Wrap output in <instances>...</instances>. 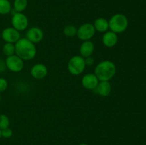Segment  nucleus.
Wrapping results in <instances>:
<instances>
[{"label": "nucleus", "mask_w": 146, "mask_h": 145, "mask_svg": "<svg viewBox=\"0 0 146 145\" xmlns=\"http://www.w3.org/2000/svg\"><path fill=\"white\" fill-rule=\"evenodd\" d=\"M15 54L23 61L33 59L36 55V48L34 44L27 38H21L15 43Z\"/></svg>", "instance_id": "nucleus-1"}, {"label": "nucleus", "mask_w": 146, "mask_h": 145, "mask_svg": "<svg viewBox=\"0 0 146 145\" xmlns=\"http://www.w3.org/2000/svg\"><path fill=\"white\" fill-rule=\"evenodd\" d=\"M116 73V66L113 61L106 60L97 64L94 74L99 81H109Z\"/></svg>", "instance_id": "nucleus-2"}, {"label": "nucleus", "mask_w": 146, "mask_h": 145, "mask_svg": "<svg viewBox=\"0 0 146 145\" xmlns=\"http://www.w3.org/2000/svg\"><path fill=\"white\" fill-rule=\"evenodd\" d=\"M108 26L111 31L117 34H121L128 28V18L123 14H115L108 21Z\"/></svg>", "instance_id": "nucleus-3"}, {"label": "nucleus", "mask_w": 146, "mask_h": 145, "mask_svg": "<svg viewBox=\"0 0 146 145\" xmlns=\"http://www.w3.org/2000/svg\"><path fill=\"white\" fill-rule=\"evenodd\" d=\"M85 68V59L81 55L73 56L68 63V71L74 75H78L82 73Z\"/></svg>", "instance_id": "nucleus-4"}, {"label": "nucleus", "mask_w": 146, "mask_h": 145, "mask_svg": "<svg viewBox=\"0 0 146 145\" xmlns=\"http://www.w3.org/2000/svg\"><path fill=\"white\" fill-rule=\"evenodd\" d=\"M11 25L17 31H24L28 27V18L22 12H15L11 17Z\"/></svg>", "instance_id": "nucleus-5"}, {"label": "nucleus", "mask_w": 146, "mask_h": 145, "mask_svg": "<svg viewBox=\"0 0 146 145\" xmlns=\"http://www.w3.org/2000/svg\"><path fill=\"white\" fill-rule=\"evenodd\" d=\"M96 34V30L94 25L89 23L84 24L77 28L76 36L80 40L83 41H88L94 37Z\"/></svg>", "instance_id": "nucleus-6"}, {"label": "nucleus", "mask_w": 146, "mask_h": 145, "mask_svg": "<svg viewBox=\"0 0 146 145\" xmlns=\"http://www.w3.org/2000/svg\"><path fill=\"white\" fill-rule=\"evenodd\" d=\"M5 63L7 69L14 72H18L22 71L24 65L23 60L16 54L7 57Z\"/></svg>", "instance_id": "nucleus-7"}, {"label": "nucleus", "mask_w": 146, "mask_h": 145, "mask_svg": "<svg viewBox=\"0 0 146 145\" xmlns=\"http://www.w3.org/2000/svg\"><path fill=\"white\" fill-rule=\"evenodd\" d=\"M1 38L6 43L15 44L21 38L19 31L13 27H7L1 32Z\"/></svg>", "instance_id": "nucleus-8"}, {"label": "nucleus", "mask_w": 146, "mask_h": 145, "mask_svg": "<svg viewBox=\"0 0 146 145\" xmlns=\"http://www.w3.org/2000/svg\"><path fill=\"white\" fill-rule=\"evenodd\" d=\"M44 31L40 28L36 26L31 27L27 30L26 33V38L32 42L33 44H36L41 41L44 38Z\"/></svg>", "instance_id": "nucleus-9"}, {"label": "nucleus", "mask_w": 146, "mask_h": 145, "mask_svg": "<svg viewBox=\"0 0 146 145\" xmlns=\"http://www.w3.org/2000/svg\"><path fill=\"white\" fill-rule=\"evenodd\" d=\"M31 76L36 80L44 79L48 74V68L44 64H35L30 71Z\"/></svg>", "instance_id": "nucleus-10"}, {"label": "nucleus", "mask_w": 146, "mask_h": 145, "mask_svg": "<svg viewBox=\"0 0 146 145\" xmlns=\"http://www.w3.org/2000/svg\"><path fill=\"white\" fill-rule=\"evenodd\" d=\"M99 80L95 74L88 73L84 75L81 80V85L86 90H94L98 85Z\"/></svg>", "instance_id": "nucleus-11"}, {"label": "nucleus", "mask_w": 146, "mask_h": 145, "mask_svg": "<svg viewBox=\"0 0 146 145\" xmlns=\"http://www.w3.org/2000/svg\"><path fill=\"white\" fill-rule=\"evenodd\" d=\"M118 41V37L117 34L113 31H107L104 33L102 37V43L105 46L108 48H112L117 44Z\"/></svg>", "instance_id": "nucleus-12"}, {"label": "nucleus", "mask_w": 146, "mask_h": 145, "mask_svg": "<svg viewBox=\"0 0 146 145\" xmlns=\"http://www.w3.org/2000/svg\"><path fill=\"white\" fill-rule=\"evenodd\" d=\"M111 90L112 87L109 81H100L94 90L100 96L107 97L111 94Z\"/></svg>", "instance_id": "nucleus-13"}, {"label": "nucleus", "mask_w": 146, "mask_h": 145, "mask_svg": "<svg viewBox=\"0 0 146 145\" xmlns=\"http://www.w3.org/2000/svg\"><path fill=\"white\" fill-rule=\"evenodd\" d=\"M80 54L83 58L91 56L94 51V44L91 41H85L81 44L80 46Z\"/></svg>", "instance_id": "nucleus-14"}, {"label": "nucleus", "mask_w": 146, "mask_h": 145, "mask_svg": "<svg viewBox=\"0 0 146 145\" xmlns=\"http://www.w3.org/2000/svg\"><path fill=\"white\" fill-rule=\"evenodd\" d=\"M94 26L96 31L101 33H105L109 28L108 26V21H107L104 18H98L94 21Z\"/></svg>", "instance_id": "nucleus-15"}, {"label": "nucleus", "mask_w": 146, "mask_h": 145, "mask_svg": "<svg viewBox=\"0 0 146 145\" xmlns=\"http://www.w3.org/2000/svg\"><path fill=\"white\" fill-rule=\"evenodd\" d=\"M28 5L27 0H14L13 7L15 12H23Z\"/></svg>", "instance_id": "nucleus-16"}, {"label": "nucleus", "mask_w": 146, "mask_h": 145, "mask_svg": "<svg viewBox=\"0 0 146 145\" xmlns=\"http://www.w3.org/2000/svg\"><path fill=\"white\" fill-rule=\"evenodd\" d=\"M11 11V4L9 0H0V14L6 15Z\"/></svg>", "instance_id": "nucleus-17"}, {"label": "nucleus", "mask_w": 146, "mask_h": 145, "mask_svg": "<svg viewBox=\"0 0 146 145\" xmlns=\"http://www.w3.org/2000/svg\"><path fill=\"white\" fill-rule=\"evenodd\" d=\"M2 52L7 57L15 54V45L11 43H6L2 47Z\"/></svg>", "instance_id": "nucleus-18"}, {"label": "nucleus", "mask_w": 146, "mask_h": 145, "mask_svg": "<svg viewBox=\"0 0 146 145\" xmlns=\"http://www.w3.org/2000/svg\"><path fill=\"white\" fill-rule=\"evenodd\" d=\"M64 35L68 37H73L76 36L77 28L74 25H68L64 28Z\"/></svg>", "instance_id": "nucleus-19"}, {"label": "nucleus", "mask_w": 146, "mask_h": 145, "mask_svg": "<svg viewBox=\"0 0 146 145\" xmlns=\"http://www.w3.org/2000/svg\"><path fill=\"white\" fill-rule=\"evenodd\" d=\"M10 125V120L8 116L6 115L1 114L0 115V129H4L8 128Z\"/></svg>", "instance_id": "nucleus-20"}, {"label": "nucleus", "mask_w": 146, "mask_h": 145, "mask_svg": "<svg viewBox=\"0 0 146 145\" xmlns=\"http://www.w3.org/2000/svg\"><path fill=\"white\" fill-rule=\"evenodd\" d=\"M13 134V132L9 127L6 128V129H1V137L6 138V139H8L10 138Z\"/></svg>", "instance_id": "nucleus-21"}, {"label": "nucleus", "mask_w": 146, "mask_h": 145, "mask_svg": "<svg viewBox=\"0 0 146 145\" xmlns=\"http://www.w3.org/2000/svg\"><path fill=\"white\" fill-rule=\"evenodd\" d=\"M8 87V82L6 79L0 78V92H4Z\"/></svg>", "instance_id": "nucleus-22"}, {"label": "nucleus", "mask_w": 146, "mask_h": 145, "mask_svg": "<svg viewBox=\"0 0 146 145\" xmlns=\"http://www.w3.org/2000/svg\"><path fill=\"white\" fill-rule=\"evenodd\" d=\"M84 59H85L86 65H92L94 63V59L92 56H88Z\"/></svg>", "instance_id": "nucleus-23"}, {"label": "nucleus", "mask_w": 146, "mask_h": 145, "mask_svg": "<svg viewBox=\"0 0 146 145\" xmlns=\"http://www.w3.org/2000/svg\"><path fill=\"white\" fill-rule=\"evenodd\" d=\"M6 69H7V66H6L5 61L0 59V72H3L5 71Z\"/></svg>", "instance_id": "nucleus-24"}, {"label": "nucleus", "mask_w": 146, "mask_h": 145, "mask_svg": "<svg viewBox=\"0 0 146 145\" xmlns=\"http://www.w3.org/2000/svg\"><path fill=\"white\" fill-rule=\"evenodd\" d=\"M1 129H0V139H1Z\"/></svg>", "instance_id": "nucleus-25"}, {"label": "nucleus", "mask_w": 146, "mask_h": 145, "mask_svg": "<svg viewBox=\"0 0 146 145\" xmlns=\"http://www.w3.org/2000/svg\"><path fill=\"white\" fill-rule=\"evenodd\" d=\"M78 145H88V144H80Z\"/></svg>", "instance_id": "nucleus-26"}, {"label": "nucleus", "mask_w": 146, "mask_h": 145, "mask_svg": "<svg viewBox=\"0 0 146 145\" xmlns=\"http://www.w3.org/2000/svg\"><path fill=\"white\" fill-rule=\"evenodd\" d=\"M1 95H0V102H1Z\"/></svg>", "instance_id": "nucleus-27"}]
</instances>
